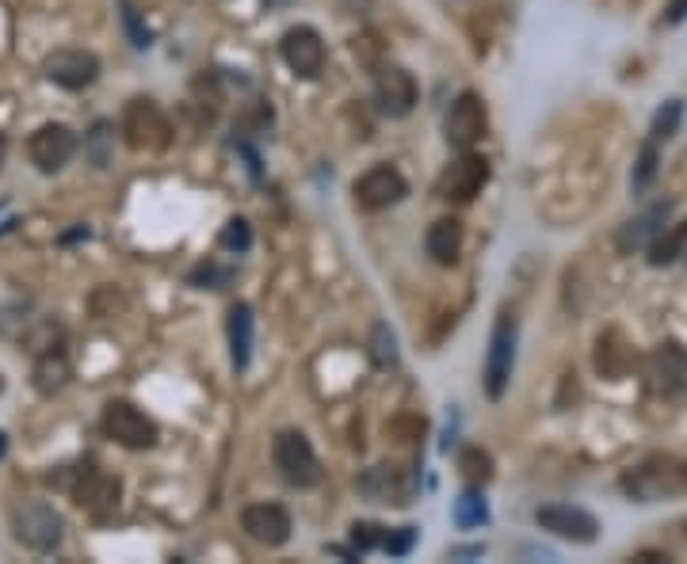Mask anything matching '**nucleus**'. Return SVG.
I'll return each mask as SVG.
<instances>
[{
    "label": "nucleus",
    "mask_w": 687,
    "mask_h": 564,
    "mask_svg": "<svg viewBox=\"0 0 687 564\" xmlns=\"http://www.w3.org/2000/svg\"><path fill=\"white\" fill-rule=\"evenodd\" d=\"M623 492L634 503H661L687 496V462L672 454H649L646 462L623 473Z\"/></svg>",
    "instance_id": "obj_1"
},
{
    "label": "nucleus",
    "mask_w": 687,
    "mask_h": 564,
    "mask_svg": "<svg viewBox=\"0 0 687 564\" xmlns=\"http://www.w3.org/2000/svg\"><path fill=\"white\" fill-rule=\"evenodd\" d=\"M118 134H123V141L134 149V153H161V149H168V141H172L168 115H164L153 100H146V96H138V100H130L123 108Z\"/></svg>",
    "instance_id": "obj_2"
},
{
    "label": "nucleus",
    "mask_w": 687,
    "mask_h": 564,
    "mask_svg": "<svg viewBox=\"0 0 687 564\" xmlns=\"http://www.w3.org/2000/svg\"><path fill=\"white\" fill-rule=\"evenodd\" d=\"M9 518H12V534H16L20 546L35 549V553H50V549L62 546L65 523H62V515L50 507V503L20 500L16 507H12Z\"/></svg>",
    "instance_id": "obj_3"
},
{
    "label": "nucleus",
    "mask_w": 687,
    "mask_h": 564,
    "mask_svg": "<svg viewBox=\"0 0 687 564\" xmlns=\"http://www.w3.org/2000/svg\"><path fill=\"white\" fill-rule=\"evenodd\" d=\"M272 458H275V469L287 485L295 488H313L321 480V462L313 454L310 439L302 431H279L272 442Z\"/></svg>",
    "instance_id": "obj_4"
},
{
    "label": "nucleus",
    "mask_w": 687,
    "mask_h": 564,
    "mask_svg": "<svg viewBox=\"0 0 687 564\" xmlns=\"http://www.w3.org/2000/svg\"><path fill=\"white\" fill-rule=\"evenodd\" d=\"M100 424H103V435L115 439L118 447H126V450H149V447H157V439H161L153 416H146V412L130 401H111L108 409H103Z\"/></svg>",
    "instance_id": "obj_5"
},
{
    "label": "nucleus",
    "mask_w": 687,
    "mask_h": 564,
    "mask_svg": "<svg viewBox=\"0 0 687 564\" xmlns=\"http://www.w3.org/2000/svg\"><path fill=\"white\" fill-rule=\"evenodd\" d=\"M489 184V161L477 153H462L459 161H451L444 172L436 176V199L444 202H474L482 195V187Z\"/></svg>",
    "instance_id": "obj_6"
},
{
    "label": "nucleus",
    "mask_w": 687,
    "mask_h": 564,
    "mask_svg": "<svg viewBox=\"0 0 687 564\" xmlns=\"http://www.w3.org/2000/svg\"><path fill=\"white\" fill-rule=\"evenodd\" d=\"M512 371H515V321L504 313L497 321V328H492L489 355H485V397L489 401H500L508 393Z\"/></svg>",
    "instance_id": "obj_7"
},
{
    "label": "nucleus",
    "mask_w": 687,
    "mask_h": 564,
    "mask_svg": "<svg viewBox=\"0 0 687 564\" xmlns=\"http://www.w3.org/2000/svg\"><path fill=\"white\" fill-rule=\"evenodd\" d=\"M485 130H489V115H485V100L477 92H462L459 100L451 103V111H447L444 118V138L451 149H474L477 141L485 138Z\"/></svg>",
    "instance_id": "obj_8"
},
{
    "label": "nucleus",
    "mask_w": 687,
    "mask_h": 564,
    "mask_svg": "<svg viewBox=\"0 0 687 564\" xmlns=\"http://www.w3.org/2000/svg\"><path fill=\"white\" fill-rule=\"evenodd\" d=\"M405 195H409V184L394 164H375V168H367L352 184L355 206L371 210V214H375V210H390L394 202H401Z\"/></svg>",
    "instance_id": "obj_9"
},
{
    "label": "nucleus",
    "mask_w": 687,
    "mask_h": 564,
    "mask_svg": "<svg viewBox=\"0 0 687 564\" xmlns=\"http://www.w3.org/2000/svg\"><path fill=\"white\" fill-rule=\"evenodd\" d=\"M77 153V134L65 123H42L39 130L27 138V156L39 172H62Z\"/></svg>",
    "instance_id": "obj_10"
},
{
    "label": "nucleus",
    "mask_w": 687,
    "mask_h": 564,
    "mask_svg": "<svg viewBox=\"0 0 687 564\" xmlns=\"http://www.w3.org/2000/svg\"><path fill=\"white\" fill-rule=\"evenodd\" d=\"M70 492H73V503H77V507H85L88 515L103 518L118 507V500H123V480H118L115 473H103V469H96V465H85L77 485H73Z\"/></svg>",
    "instance_id": "obj_11"
},
{
    "label": "nucleus",
    "mask_w": 687,
    "mask_h": 564,
    "mask_svg": "<svg viewBox=\"0 0 687 564\" xmlns=\"http://www.w3.org/2000/svg\"><path fill=\"white\" fill-rule=\"evenodd\" d=\"M279 50H283V62L290 65V73H298V77L313 80L321 77V70H325V39H321L313 27L298 24L290 27V32H283L279 39Z\"/></svg>",
    "instance_id": "obj_12"
},
{
    "label": "nucleus",
    "mask_w": 687,
    "mask_h": 564,
    "mask_svg": "<svg viewBox=\"0 0 687 564\" xmlns=\"http://www.w3.org/2000/svg\"><path fill=\"white\" fill-rule=\"evenodd\" d=\"M42 77H47L50 85L77 92V88H88L100 77V58H96L92 50H73V47L54 50V54L42 62Z\"/></svg>",
    "instance_id": "obj_13"
},
{
    "label": "nucleus",
    "mask_w": 687,
    "mask_h": 564,
    "mask_svg": "<svg viewBox=\"0 0 687 564\" xmlns=\"http://www.w3.org/2000/svg\"><path fill=\"white\" fill-rule=\"evenodd\" d=\"M535 523L565 541H580V546L596 541V534H600L596 515H588L585 507H573V503H550V507H539L535 511Z\"/></svg>",
    "instance_id": "obj_14"
},
{
    "label": "nucleus",
    "mask_w": 687,
    "mask_h": 564,
    "mask_svg": "<svg viewBox=\"0 0 687 564\" xmlns=\"http://www.w3.org/2000/svg\"><path fill=\"white\" fill-rule=\"evenodd\" d=\"M241 530L267 549L287 546L290 541V515H287V507H279V503H252V507L241 511Z\"/></svg>",
    "instance_id": "obj_15"
},
{
    "label": "nucleus",
    "mask_w": 687,
    "mask_h": 564,
    "mask_svg": "<svg viewBox=\"0 0 687 564\" xmlns=\"http://www.w3.org/2000/svg\"><path fill=\"white\" fill-rule=\"evenodd\" d=\"M375 100H378V111H383V115L405 118L409 111H413V103H416V80H413V73L401 70V65H386V70H378Z\"/></svg>",
    "instance_id": "obj_16"
},
{
    "label": "nucleus",
    "mask_w": 687,
    "mask_h": 564,
    "mask_svg": "<svg viewBox=\"0 0 687 564\" xmlns=\"http://www.w3.org/2000/svg\"><path fill=\"white\" fill-rule=\"evenodd\" d=\"M649 378L669 397L687 393V351L679 348V343H661V348L649 355Z\"/></svg>",
    "instance_id": "obj_17"
},
{
    "label": "nucleus",
    "mask_w": 687,
    "mask_h": 564,
    "mask_svg": "<svg viewBox=\"0 0 687 564\" xmlns=\"http://www.w3.org/2000/svg\"><path fill=\"white\" fill-rule=\"evenodd\" d=\"M360 492L378 503H409L413 480H405V473H401L398 465H375V469H367V477L360 480Z\"/></svg>",
    "instance_id": "obj_18"
},
{
    "label": "nucleus",
    "mask_w": 687,
    "mask_h": 564,
    "mask_svg": "<svg viewBox=\"0 0 687 564\" xmlns=\"http://www.w3.org/2000/svg\"><path fill=\"white\" fill-rule=\"evenodd\" d=\"M669 210H672V202H661V206L646 210V214H638L634 222H626L623 229H619V237H615L619 252L630 255V252H638V248L653 245V237L661 233V225H664V217H669Z\"/></svg>",
    "instance_id": "obj_19"
},
{
    "label": "nucleus",
    "mask_w": 687,
    "mask_h": 564,
    "mask_svg": "<svg viewBox=\"0 0 687 564\" xmlns=\"http://www.w3.org/2000/svg\"><path fill=\"white\" fill-rule=\"evenodd\" d=\"M424 245H428V255L439 267H454L462 252V222L459 217H439V222H432Z\"/></svg>",
    "instance_id": "obj_20"
},
{
    "label": "nucleus",
    "mask_w": 687,
    "mask_h": 564,
    "mask_svg": "<svg viewBox=\"0 0 687 564\" xmlns=\"http://www.w3.org/2000/svg\"><path fill=\"white\" fill-rule=\"evenodd\" d=\"M229 359H234V371H245L252 359V305L249 302L229 305Z\"/></svg>",
    "instance_id": "obj_21"
},
{
    "label": "nucleus",
    "mask_w": 687,
    "mask_h": 564,
    "mask_svg": "<svg viewBox=\"0 0 687 564\" xmlns=\"http://www.w3.org/2000/svg\"><path fill=\"white\" fill-rule=\"evenodd\" d=\"M626 366H630V351H626L623 336L611 328V333H603L600 340H596V371H600L603 378L619 381L626 374Z\"/></svg>",
    "instance_id": "obj_22"
},
{
    "label": "nucleus",
    "mask_w": 687,
    "mask_h": 564,
    "mask_svg": "<svg viewBox=\"0 0 687 564\" xmlns=\"http://www.w3.org/2000/svg\"><path fill=\"white\" fill-rule=\"evenodd\" d=\"M65 381H70V363H65L62 348L47 351V355L39 359V366H35V386H39V393H58Z\"/></svg>",
    "instance_id": "obj_23"
},
{
    "label": "nucleus",
    "mask_w": 687,
    "mask_h": 564,
    "mask_svg": "<svg viewBox=\"0 0 687 564\" xmlns=\"http://www.w3.org/2000/svg\"><path fill=\"white\" fill-rule=\"evenodd\" d=\"M684 245H687V222H676L669 233H657L653 245H649V263L653 267H664V263H672L676 255H684Z\"/></svg>",
    "instance_id": "obj_24"
},
{
    "label": "nucleus",
    "mask_w": 687,
    "mask_h": 564,
    "mask_svg": "<svg viewBox=\"0 0 687 564\" xmlns=\"http://www.w3.org/2000/svg\"><path fill=\"white\" fill-rule=\"evenodd\" d=\"M111 146H115V126L111 123H96L92 134L85 138V153L96 168H108L111 164Z\"/></svg>",
    "instance_id": "obj_25"
},
{
    "label": "nucleus",
    "mask_w": 687,
    "mask_h": 564,
    "mask_svg": "<svg viewBox=\"0 0 687 564\" xmlns=\"http://www.w3.org/2000/svg\"><path fill=\"white\" fill-rule=\"evenodd\" d=\"M459 469H462V477H466L470 485L477 488V485H485V480L492 477V458L485 454L482 447H466L459 454Z\"/></svg>",
    "instance_id": "obj_26"
},
{
    "label": "nucleus",
    "mask_w": 687,
    "mask_h": 564,
    "mask_svg": "<svg viewBox=\"0 0 687 564\" xmlns=\"http://www.w3.org/2000/svg\"><path fill=\"white\" fill-rule=\"evenodd\" d=\"M485 518H489V511H485V500L477 492H466L454 500V523L462 526V530H470V526H482Z\"/></svg>",
    "instance_id": "obj_27"
},
{
    "label": "nucleus",
    "mask_w": 687,
    "mask_h": 564,
    "mask_svg": "<svg viewBox=\"0 0 687 564\" xmlns=\"http://www.w3.org/2000/svg\"><path fill=\"white\" fill-rule=\"evenodd\" d=\"M679 118H684V103H679V100L664 103V108L653 115V130H649V134H653V141H669L672 134H676Z\"/></svg>",
    "instance_id": "obj_28"
},
{
    "label": "nucleus",
    "mask_w": 687,
    "mask_h": 564,
    "mask_svg": "<svg viewBox=\"0 0 687 564\" xmlns=\"http://www.w3.org/2000/svg\"><path fill=\"white\" fill-rule=\"evenodd\" d=\"M653 176H657V141H646L641 146V153H638V164H634V195H641L649 184H653Z\"/></svg>",
    "instance_id": "obj_29"
},
{
    "label": "nucleus",
    "mask_w": 687,
    "mask_h": 564,
    "mask_svg": "<svg viewBox=\"0 0 687 564\" xmlns=\"http://www.w3.org/2000/svg\"><path fill=\"white\" fill-rule=\"evenodd\" d=\"M252 245V229L245 217H234V222L222 229V248H229V252H245V248Z\"/></svg>",
    "instance_id": "obj_30"
},
{
    "label": "nucleus",
    "mask_w": 687,
    "mask_h": 564,
    "mask_svg": "<svg viewBox=\"0 0 687 564\" xmlns=\"http://www.w3.org/2000/svg\"><path fill=\"white\" fill-rule=\"evenodd\" d=\"M371 343H375V359L383 366L398 363V340H394V333L386 325H375V340H371Z\"/></svg>",
    "instance_id": "obj_31"
},
{
    "label": "nucleus",
    "mask_w": 687,
    "mask_h": 564,
    "mask_svg": "<svg viewBox=\"0 0 687 564\" xmlns=\"http://www.w3.org/2000/svg\"><path fill=\"white\" fill-rule=\"evenodd\" d=\"M352 541H355L360 549H383L386 526H378V523H355V526H352Z\"/></svg>",
    "instance_id": "obj_32"
},
{
    "label": "nucleus",
    "mask_w": 687,
    "mask_h": 564,
    "mask_svg": "<svg viewBox=\"0 0 687 564\" xmlns=\"http://www.w3.org/2000/svg\"><path fill=\"white\" fill-rule=\"evenodd\" d=\"M413 541H416L413 526H401V534H386L383 549H386V553H394V556H401V553H409V549H413Z\"/></svg>",
    "instance_id": "obj_33"
},
{
    "label": "nucleus",
    "mask_w": 687,
    "mask_h": 564,
    "mask_svg": "<svg viewBox=\"0 0 687 564\" xmlns=\"http://www.w3.org/2000/svg\"><path fill=\"white\" fill-rule=\"evenodd\" d=\"M123 20H126V27H130V35H134V47H149V32H141L138 12L130 9V0L123 4Z\"/></svg>",
    "instance_id": "obj_34"
},
{
    "label": "nucleus",
    "mask_w": 687,
    "mask_h": 564,
    "mask_svg": "<svg viewBox=\"0 0 687 564\" xmlns=\"http://www.w3.org/2000/svg\"><path fill=\"white\" fill-rule=\"evenodd\" d=\"M687 20V0H669L664 9V24H684Z\"/></svg>",
    "instance_id": "obj_35"
},
{
    "label": "nucleus",
    "mask_w": 687,
    "mask_h": 564,
    "mask_svg": "<svg viewBox=\"0 0 687 564\" xmlns=\"http://www.w3.org/2000/svg\"><path fill=\"white\" fill-rule=\"evenodd\" d=\"M264 4H272V9H287V4H295V0H264Z\"/></svg>",
    "instance_id": "obj_36"
},
{
    "label": "nucleus",
    "mask_w": 687,
    "mask_h": 564,
    "mask_svg": "<svg viewBox=\"0 0 687 564\" xmlns=\"http://www.w3.org/2000/svg\"><path fill=\"white\" fill-rule=\"evenodd\" d=\"M4 149L9 146H4V134H0V164H4Z\"/></svg>",
    "instance_id": "obj_37"
},
{
    "label": "nucleus",
    "mask_w": 687,
    "mask_h": 564,
    "mask_svg": "<svg viewBox=\"0 0 687 564\" xmlns=\"http://www.w3.org/2000/svg\"><path fill=\"white\" fill-rule=\"evenodd\" d=\"M0 458H4V435H0Z\"/></svg>",
    "instance_id": "obj_38"
},
{
    "label": "nucleus",
    "mask_w": 687,
    "mask_h": 564,
    "mask_svg": "<svg viewBox=\"0 0 687 564\" xmlns=\"http://www.w3.org/2000/svg\"><path fill=\"white\" fill-rule=\"evenodd\" d=\"M684 255H687V252H684Z\"/></svg>",
    "instance_id": "obj_39"
}]
</instances>
